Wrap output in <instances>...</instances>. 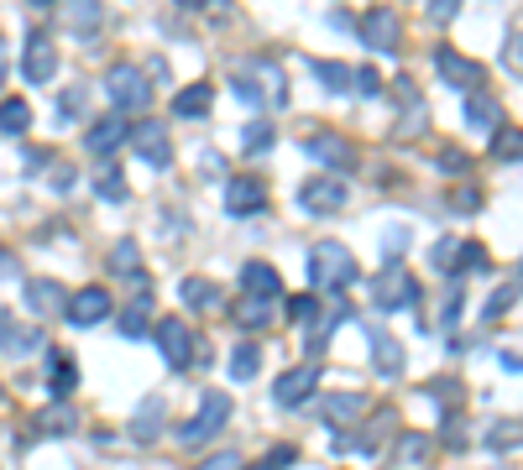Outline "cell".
I'll return each mask as SVG.
<instances>
[{
	"mask_svg": "<svg viewBox=\"0 0 523 470\" xmlns=\"http://www.w3.org/2000/svg\"><path fill=\"white\" fill-rule=\"evenodd\" d=\"M225 423H231V397H225V392H204V397H199V413H194L189 423H178L173 439L194 450V444H210V439L225 429Z\"/></svg>",
	"mask_w": 523,
	"mask_h": 470,
	"instance_id": "obj_3",
	"label": "cell"
},
{
	"mask_svg": "<svg viewBox=\"0 0 523 470\" xmlns=\"http://www.w3.org/2000/svg\"><path fill=\"white\" fill-rule=\"evenodd\" d=\"M304 152L320 162L325 173H335V178H346L351 168H356V147L340 131H330V126H314L309 136H304Z\"/></svg>",
	"mask_w": 523,
	"mask_h": 470,
	"instance_id": "obj_4",
	"label": "cell"
},
{
	"mask_svg": "<svg viewBox=\"0 0 523 470\" xmlns=\"http://www.w3.org/2000/svg\"><path fill=\"white\" fill-rule=\"evenodd\" d=\"M309 74L320 79L325 89H335V94H351V84H356V68L330 63V58H309Z\"/></svg>",
	"mask_w": 523,
	"mask_h": 470,
	"instance_id": "obj_26",
	"label": "cell"
},
{
	"mask_svg": "<svg viewBox=\"0 0 523 470\" xmlns=\"http://www.w3.org/2000/svg\"><path fill=\"white\" fill-rule=\"evenodd\" d=\"M32 126V105L27 100H0V131L6 136H21Z\"/></svg>",
	"mask_w": 523,
	"mask_h": 470,
	"instance_id": "obj_33",
	"label": "cell"
},
{
	"mask_svg": "<svg viewBox=\"0 0 523 470\" xmlns=\"http://www.w3.org/2000/svg\"><path fill=\"white\" fill-rule=\"evenodd\" d=\"M356 94H382V79H377V68H356Z\"/></svg>",
	"mask_w": 523,
	"mask_h": 470,
	"instance_id": "obj_46",
	"label": "cell"
},
{
	"mask_svg": "<svg viewBox=\"0 0 523 470\" xmlns=\"http://www.w3.org/2000/svg\"><path fill=\"white\" fill-rule=\"evenodd\" d=\"M372 298H377V309H398V303H403V309H414V303H419V282L408 277L398 262H388V267H382V277L372 282Z\"/></svg>",
	"mask_w": 523,
	"mask_h": 470,
	"instance_id": "obj_10",
	"label": "cell"
},
{
	"mask_svg": "<svg viewBox=\"0 0 523 470\" xmlns=\"http://www.w3.org/2000/svg\"><path fill=\"white\" fill-rule=\"evenodd\" d=\"M63 314H68V324H79V329H89V324H100V319H110V298H105V288H79L74 298L63 303Z\"/></svg>",
	"mask_w": 523,
	"mask_h": 470,
	"instance_id": "obj_14",
	"label": "cell"
},
{
	"mask_svg": "<svg viewBox=\"0 0 523 470\" xmlns=\"http://www.w3.org/2000/svg\"><path fill=\"white\" fill-rule=\"evenodd\" d=\"M456 209H482V194H476V188H461V194H456Z\"/></svg>",
	"mask_w": 523,
	"mask_h": 470,
	"instance_id": "obj_56",
	"label": "cell"
},
{
	"mask_svg": "<svg viewBox=\"0 0 523 470\" xmlns=\"http://www.w3.org/2000/svg\"><path fill=\"white\" fill-rule=\"evenodd\" d=\"M74 423H79V413L68 408V403H53L48 413H37V434H74Z\"/></svg>",
	"mask_w": 523,
	"mask_h": 470,
	"instance_id": "obj_30",
	"label": "cell"
},
{
	"mask_svg": "<svg viewBox=\"0 0 523 470\" xmlns=\"http://www.w3.org/2000/svg\"><path fill=\"white\" fill-rule=\"evenodd\" d=\"M356 413H361V397L356 392H330V397H320V418L330 423L335 434L346 429V423H356Z\"/></svg>",
	"mask_w": 523,
	"mask_h": 470,
	"instance_id": "obj_21",
	"label": "cell"
},
{
	"mask_svg": "<svg viewBox=\"0 0 523 470\" xmlns=\"http://www.w3.org/2000/svg\"><path fill=\"white\" fill-rule=\"evenodd\" d=\"M393 429H398V413H393V408H377L367 429H361L356 439H346V450H356V455H377V450H382V439H388Z\"/></svg>",
	"mask_w": 523,
	"mask_h": 470,
	"instance_id": "obj_16",
	"label": "cell"
},
{
	"mask_svg": "<svg viewBox=\"0 0 523 470\" xmlns=\"http://www.w3.org/2000/svg\"><path fill=\"white\" fill-rule=\"evenodd\" d=\"M346 178H335V173H314L309 183H304V194H299V204L309 209V215H340L346 209Z\"/></svg>",
	"mask_w": 523,
	"mask_h": 470,
	"instance_id": "obj_6",
	"label": "cell"
},
{
	"mask_svg": "<svg viewBox=\"0 0 523 470\" xmlns=\"http://www.w3.org/2000/svg\"><path fill=\"white\" fill-rule=\"evenodd\" d=\"M456 0H429V21H440V27H450V21H456Z\"/></svg>",
	"mask_w": 523,
	"mask_h": 470,
	"instance_id": "obj_45",
	"label": "cell"
},
{
	"mask_svg": "<svg viewBox=\"0 0 523 470\" xmlns=\"http://www.w3.org/2000/svg\"><path fill=\"white\" fill-rule=\"evenodd\" d=\"M309 282H314V293L351 288V282H356V256L340 241H314V251H309Z\"/></svg>",
	"mask_w": 523,
	"mask_h": 470,
	"instance_id": "obj_1",
	"label": "cell"
},
{
	"mask_svg": "<svg viewBox=\"0 0 523 470\" xmlns=\"http://www.w3.org/2000/svg\"><path fill=\"white\" fill-rule=\"evenodd\" d=\"M314 382H320V366H293V371H283L278 382H272V403L278 408H299V403H309L314 397Z\"/></svg>",
	"mask_w": 523,
	"mask_h": 470,
	"instance_id": "obj_12",
	"label": "cell"
},
{
	"mask_svg": "<svg viewBox=\"0 0 523 470\" xmlns=\"http://www.w3.org/2000/svg\"><path fill=\"white\" fill-rule=\"evenodd\" d=\"M84 110V89H74V94H63L58 100V115H79Z\"/></svg>",
	"mask_w": 523,
	"mask_h": 470,
	"instance_id": "obj_54",
	"label": "cell"
},
{
	"mask_svg": "<svg viewBox=\"0 0 523 470\" xmlns=\"http://www.w3.org/2000/svg\"><path fill=\"white\" fill-rule=\"evenodd\" d=\"M105 100L116 105L121 115H142L152 105V89H147V74L136 63H116L105 68Z\"/></svg>",
	"mask_w": 523,
	"mask_h": 470,
	"instance_id": "obj_2",
	"label": "cell"
},
{
	"mask_svg": "<svg viewBox=\"0 0 523 470\" xmlns=\"http://www.w3.org/2000/svg\"><path fill=\"white\" fill-rule=\"evenodd\" d=\"M178 293H184L189 309H220V288H215V282H204V277H184V288H178Z\"/></svg>",
	"mask_w": 523,
	"mask_h": 470,
	"instance_id": "obj_32",
	"label": "cell"
},
{
	"mask_svg": "<svg viewBox=\"0 0 523 470\" xmlns=\"http://www.w3.org/2000/svg\"><path fill=\"white\" fill-rule=\"evenodd\" d=\"M100 6H89V0H84V6H68L63 11V21H68V27H74V32H89V27H100Z\"/></svg>",
	"mask_w": 523,
	"mask_h": 470,
	"instance_id": "obj_39",
	"label": "cell"
},
{
	"mask_svg": "<svg viewBox=\"0 0 523 470\" xmlns=\"http://www.w3.org/2000/svg\"><path fill=\"white\" fill-rule=\"evenodd\" d=\"M131 147H136V157L147 162V168H168L173 162V141H168V131L157 126V121H142V126H131Z\"/></svg>",
	"mask_w": 523,
	"mask_h": 470,
	"instance_id": "obj_13",
	"label": "cell"
},
{
	"mask_svg": "<svg viewBox=\"0 0 523 470\" xmlns=\"http://www.w3.org/2000/svg\"><path fill=\"white\" fill-rule=\"evenodd\" d=\"M466 121L476 126V131H503V105L492 100V94H466Z\"/></svg>",
	"mask_w": 523,
	"mask_h": 470,
	"instance_id": "obj_23",
	"label": "cell"
},
{
	"mask_svg": "<svg viewBox=\"0 0 523 470\" xmlns=\"http://www.w3.org/2000/svg\"><path fill=\"white\" fill-rule=\"evenodd\" d=\"M398 251H408V230H388V262H398Z\"/></svg>",
	"mask_w": 523,
	"mask_h": 470,
	"instance_id": "obj_51",
	"label": "cell"
},
{
	"mask_svg": "<svg viewBox=\"0 0 523 470\" xmlns=\"http://www.w3.org/2000/svg\"><path fill=\"white\" fill-rule=\"evenodd\" d=\"M440 162H445V168H456V173H466V168H471V157H466V152H456V147H445V152H440Z\"/></svg>",
	"mask_w": 523,
	"mask_h": 470,
	"instance_id": "obj_52",
	"label": "cell"
},
{
	"mask_svg": "<svg viewBox=\"0 0 523 470\" xmlns=\"http://www.w3.org/2000/svg\"><path fill=\"white\" fill-rule=\"evenodd\" d=\"M288 314H293V319H299V324H309L314 314H320V298H314V293H304V298H293V303H288Z\"/></svg>",
	"mask_w": 523,
	"mask_h": 470,
	"instance_id": "obj_44",
	"label": "cell"
},
{
	"mask_svg": "<svg viewBox=\"0 0 523 470\" xmlns=\"http://www.w3.org/2000/svg\"><path fill=\"white\" fill-rule=\"evenodd\" d=\"M523 439V423H508V429H492L487 434V444H497V450H503V444H518Z\"/></svg>",
	"mask_w": 523,
	"mask_h": 470,
	"instance_id": "obj_49",
	"label": "cell"
},
{
	"mask_svg": "<svg viewBox=\"0 0 523 470\" xmlns=\"http://www.w3.org/2000/svg\"><path fill=\"white\" fill-rule=\"evenodd\" d=\"M147 319H152V288L121 314V335H126V340H142V335H147Z\"/></svg>",
	"mask_w": 523,
	"mask_h": 470,
	"instance_id": "obj_29",
	"label": "cell"
},
{
	"mask_svg": "<svg viewBox=\"0 0 523 470\" xmlns=\"http://www.w3.org/2000/svg\"><path fill=\"white\" fill-rule=\"evenodd\" d=\"M456 319H461V293H450V298H445V309H440V324L450 329Z\"/></svg>",
	"mask_w": 523,
	"mask_h": 470,
	"instance_id": "obj_53",
	"label": "cell"
},
{
	"mask_svg": "<svg viewBox=\"0 0 523 470\" xmlns=\"http://www.w3.org/2000/svg\"><path fill=\"white\" fill-rule=\"evenodd\" d=\"M231 89H236V100H246V105H257V100H262V89H257L252 79H231Z\"/></svg>",
	"mask_w": 523,
	"mask_h": 470,
	"instance_id": "obj_50",
	"label": "cell"
},
{
	"mask_svg": "<svg viewBox=\"0 0 523 470\" xmlns=\"http://www.w3.org/2000/svg\"><path fill=\"white\" fill-rule=\"evenodd\" d=\"M393 89H398V105H403V136H419L424 131V100L414 94V84H408V79H398Z\"/></svg>",
	"mask_w": 523,
	"mask_h": 470,
	"instance_id": "obj_27",
	"label": "cell"
},
{
	"mask_svg": "<svg viewBox=\"0 0 523 470\" xmlns=\"http://www.w3.org/2000/svg\"><path fill=\"white\" fill-rule=\"evenodd\" d=\"M241 288H246V298H283V277L267 262H246L241 267Z\"/></svg>",
	"mask_w": 523,
	"mask_h": 470,
	"instance_id": "obj_18",
	"label": "cell"
},
{
	"mask_svg": "<svg viewBox=\"0 0 523 470\" xmlns=\"http://www.w3.org/2000/svg\"><path fill=\"white\" fill-rule=\"evenodd\" d=\"M199 470H241V455L236 450H220V455H210Z\"/></svg>",
	"mask_w": 523,
	"mask_h": 470,
	"instance_id": "obj_48",
	"label": "cell"
},
{
	"mask_svg": "<svg viewBox=\"0 0 523 470\" xmlns=\"http://www.w3.org/2000/svg\"><path fill=\"white\" fill-rule=\"evenodd\" d=\"M429 397H435V403H445V408H456L466 392H461L456 376H435V382H429Z\"/></svg>",
	"mask_w": 523,
	"mask_h": 470,
	"instance_id": "obj_40",
	"label": "cell"
},
{
	"mask_svg": "<svg viewBox=\"0 0 523 470\" xmlns=\"http://www.w3.org/2000/svg\"><path fill=\"white\" fill-rule=\"evenodd\" d=\"M58 74V47L48 42V32H32L21 47V79L27 84H48Z\"/></svg>",
	"mask_w": 523,
	"mask_h": 470,
	"instance_id": "obj_11",
	"label": "cell"
},
{
	"mask_svg": "<svg viewBox=\"0 0 523 470\" xmlns=\"http://www.w3.org/2000/svg\"><path fill=\"white\" fill-rule=\"evenodd\" d=\"M272 141H278V131H272V121H246L241 126V152H267L272 147Z\"/></svg>",
	"mask_w": 523,
	"mask_h": 470,
	"instance_id": "obj_36",
	"label": "cell"
},
{
	"mask_svg": "<svg viewBox=\"0 0 523 470\" xmlns=\"http://www.w3.org/2000/svg\"><path fill=\"white\" fill-rule=\"evenodd\" d=\"M0 79H6V42H0Z\"/></svg>",
	"mask_w": 523,
	"mask_h": 470,
	"instance_id": "obj_57",
	"label": "cell"
},
{
	"mask_svg": "<svg viewBox=\"0 0 523 470\" xmlns=\"http://www.w3.org/2000/svg\"><path fill=\"white\" fill-rule=\"evenodd\" d=\"M272 314H278V298H236L231 303V324H241V329H262V324H272Z\"/></svg>",
	"mask_w": 523,
	"mask_h": 470,
	"instance_id": "obj_20",
	"label": "cell"
},
{
	"mask_svg": "<svg viewBox=\"0 0 523 470\" xmlns=\"http://www.w3.org/2000/svg\"><path fill=\"white\" fill-rule=\"evenodd\" d=\"M262 209H267V188H262V178L236 173L231 183H225V215H231V220H252V215H262Z\"/></svg>",
	"mask_w": 523,
	"mask_h": 470,
	"instance_id": "obj_8",
	"label": "cell"
},
{
	"mask_svg": "<svg viewBox=\"0 0 523 470\" xmlns=\"http://www.w3.org/2000/svg\"><path fill=\"white\" fill-rule=\"evenodd\" d=\"M293 460H299V450H293V444H278V450H267L262 465H252V470H288Z\"/></svg>",
	"mask_w": 523,
	"mask_h": 470,
	"instance_id": "obj_41",
	"label": "cell"
},
{
	"mask_svg": "<svg viewBox=\"0 0 523 470\" xmlns=\"http://www.w3.org/2000/svg\"><path fill=\"white\" fill-rule=\"evenodd\" d=\"M492 157H503V162H523V131L518 126H503L492 136Z\"/></svg>",
	"mask_w": 523,
	"mask_h": 470,
	"instance_id": "obj_37",
	"label": "cell"
},
{
	"mask_svg": "<svg viewBox=\"0 0 523 470\" xmlns=\"http://www.w3.org/2000/svg\"><path fill=\"white\" fill-rule=\"evenodd\" d=\"M429 262H435L440 272H450V262H456V241H435V251H429Z\"/></svg>",
	"mask_w": 523,
	"mask_h": 470,
	"instance_id": "obj_47",
	"label": "cell"
},
{
	"mask_svg": "<svg viewBox=\"0 0 523 470\" xmlns=\"http://www.w3.org/2000/svg\"><path fill=\"white\" fill-rule=\"evenodd\" d=\"M492 256L482 241H456V262H450V272H487Z\"/></svg>",
	"mask_w": 523,
	"mask_h": 470,
	"instance_id": "obj_31",
	"label": "cell"
},
{
	"mask_svg": "<svg viewBox=\"0 0 523 470\" xmlns=\"http://www.w3.org/2000/svg\"><path fill=\"white\" fill-rule=\"evenodd\" d=\"M157 413H163V403H147L142 413H136V423H131V434H136V439H152V434H157V423H152Z\"/></svg>",
	"mask_w": 523,
	"mask_h": 470,
	"instance_id": "obj_42",
	"label": "cell"
},
{
	"mask_svg": "<svg viewBox=\"0 0 523 470\" xmlns=\"http://www.w3.org/2000/svg\"><path fill=\"white\" fill-rule=\"evenodd\" d=\"M74 387H79V366L68 361V356H53V376H48V392H53L58 403H63V397L74 392Z\"/></svg>",
	"mask_w": 523,
	"mask_h": 470,
	"instance_id": "obj_34",
	"label": "cell"
},
{
	"mask_svg": "<svg viewBox=\"0 0 523 470\" xmlns=\"http://www.w3.org/2000/svg\"><path fill=\"white\" fill-rule=\"evenodd\" d=\"M513 298H518V288H513V282H508V288H497V293H492V303L482 309V319H497V314H508V309H513Z\"/></svg>",
	"mask_w": 523,
	"mask_h": 470,
	"instance_id": "obj_43",
	"label": "cell"
},
{
	"mask_svg": "<svg viewBox=\"0 0 523 470\" xmlns=\"http://www.w3.org/2000/svg\"><path fill=\"white\" fill-rule=\"evenodd\" d=\"M126 136H131V126H126V121H116V115H110V121H95V126L84 131V147L95 152V157H110V152H116Z\"/></svg>",
	"mask_w": 523,
	"mask_h": 470,
	"instance_id": "obj_19",
	"label": "cell"
},
{
	"mask_svg": "<svg viewBox=\"0 0 523 470\" xmlns=\"http://www.w3.org/2000/svg\"><path fill=\"white\" fill-rule=\"evenodd\" d=\"M429 455H435V439H429V434L408 429V434L393 439V465L398 470H419V465H429Z\"/></svg>",
	"mask_w": 523,
	"mask_h": 470,
	"instance_id": "obj_17",
	"label": "cell"
},
{
	"mask_svg": "<svg viewBox=\"0 0 523 470\" xmlns=\"http://www.w3.org/2000/svg\"><path fill=\"white\" fill-rule=\"evenodd\" d=\"M372 361L377 371L388 376V382H398V371H403V345L393 335H382V329H372Z\"/></svg>",
	"mask_w": 523,
	"mask_h": 470,
	"instance_id": "obj_25",
	"label": "cell"
},
{
	"mask_svg": "<svg viewBox=\"0 0 523 470\" xmlns=\"http://www.w3.org/2000/svg\"><path fill=\"white\" fill-rule=\"evenodd\" d=\"M194 340H199V335H189V324L178 319V314L157 319V350L168 356V366H173V371H184L189 361H210V350L194 345Z\"/></svg>",
	"mask_w": 523,
	"mask_h": 470,
	"instance_id": "obj_5",
	"label": "cell"
},
{
	"mask_svg": "<svg viewBox=\"0 0 523 470\" xmlns=\"http://www.w3.org/2000/svg\"><path fill=\"white\" fill-rule=\"evenodd\" d=\"M0 350H6L11 361H27L42 350V329H21L16 314H0Z\"/></svg>",
	"mask_w": 523,
	"mask_h": 470,
	"instance_id": "obj_15",
	"label": "cell"
},
{
	"mask_svg": "<svg viewBox=\"0 0 523 470\" xmlns=\"http://www.w3.org/2000/svg\"><path fill=\"white\" fill-rule=\"evenodd\" d=\"M210 105H215V89H210V84H189V89L173 94V115H184V121L210 115Z\"/></svg>",
	"mask_w": 523,
	"mask_h": 470,
	"instance_id": "obj_24",
	"label": "cell"
},
{
	"mask_svg": "<svg viewBox=\"0 0 523 470\" xmlns=\"http://www.w3.org/2000/svg\"><path fill=\"white\" fill-rule=\"evenodd\" d=\"M63 303H68V293L58 288L53 277H32V282H27V309H32V314H58Z\"/></svg>",
	"mask_w": 523,
	"mask_h": 470,
	"instance_id": "obj_22",
	"label": "cell"
},
{
	"mask_svg": "<svg viewBox=\"0 0 523 470\" xmlns=\"http://www.w3.org/2000/svg\"><path fill=\"white\" fill-rule=\"evenodd\" d=\"M356 32L367 47H377V53H398V37H403V21L393 6H372L367 16L356 21Z\"/></svg>",
	"mask_w": 523,
	"mask_h": 470,
	"instance_id": "obj_7",
	"label": "cell"
},
{
	"mask_svg": "<svg viewBox=\"0 0 523 470\" xmlns=\"http://www.w3.org/2000/svg\"><path fill=\"white\" fill-rule=\"evenodd\" d=\"M257 371H262V350H257L252 340H241V345L231 350V382H252Z\"/></svg>",
	"mask_w": 523,
	"mask_h": 470,
	"instance_id": "obj_28",
	"label": "cell"
},
{
	"mask_svg": "<svg viewBox=\"0 0 523 470\" xmlns=\"http://www.w3.org/2000/svg\"><path fill=\"white\" fill-rule=\"evenodd\" d=\"M110 272H121V277L142 272V262H136V241H116V251H110Z\"/></svg>",
	"mask_w": 523,
	"mask_h": 470,
	"instance_id": "obj_38",
	"label": "cell"
},
{
	"mask_svg": "<svg viewBox=\"0 0 523 470\" xmlns=\"http://www.w3.org/2000/svg\"><path fill=\"white\" fill-rule=\"evenodd\" d=\"M435 68H440V79L450 84V89H461V94H476L482 89V63L476 58H466V53H456V47H435Z\"/></svg>",
	"mask_w": 523,
	"mask_h": 470,
	"instance_id": "obj_9",
	"label": "cell"
},
{
	"mask_svg": "<svg viewBox=\"0 0 523 470\" xmlns=\"http://www.w3.org/2000/svg\"><path fill=\"white\" fill-rule=\"evenodd\" d=\"M95 194H100V199H110V204H121V199L131 194V188H126V178H121V168H116V162H105V168L95 173Z\"/></svg>",
	"mask_w": 523,
	"mask_h": 470,
	"instance_id": "obj_35",
	"label": "cell"
},
{
	"mask_svg": "<svg viewBox=\"0 0 523 470\" xmlns=\"http://www.w3.org/2000/svg\"><path fill=\"white\" fill-rule=\"evenodd\" d=\"M53 188H58V194H68V188H74V168H68V162L53 173Z\"/></svg>",
	"mask_w": 523,
	"mask_h": 470,
	"instance_id": "obj_55",
	"label": "cell"
}]
</instances>
